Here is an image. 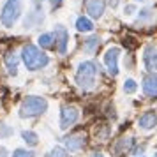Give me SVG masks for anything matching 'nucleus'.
Returning a JSON list of instances; mask_svg holds the SVG:
<instances>
[{
	"label": "nucleus",
	"instance_id": "f257e3e1",
	"mask_svg": "<svg viewBox=\"0 0 157 157\" xmlns=\"http://www.w3.org/2000/svg\"><path fill=\"white\" fill-rule=\"evenodd\" d=\"M97 72H99V67L95 62L92 60H86V62H81L78 65V71H76V85L81 88V90H92L94 85H95V78H97Z\"/></svg>",
	"mask_w": 157,
	"mask_h": 157
},
{
	"label": "nucleus",
	"instance_id": "f03ea898",
	"mask_svg": "<svg viewBox=\"0 0 157 157\" xmlns=\"http://www.w3.org/2000/svg\"><path fill=\"white\" fill-rule=\"evenodd\" d=\"M21 60H23V64L27 65L29 71H39V69H43V67H46L50 64L48 55L43 53L34 44H27L21 50Z\"/></svg>",
	"mask_w": 157,
	"mask_h": 157
},
{
	"label": "nucleus",
	"instance_id": "7ed1b4c3",
	"mask_svg": "<svg viewBox=\"0 0 157 157\" xmlns=\"http://www.w3.org/2000/svg\"><path fill=\"white\" fill-rule=\"evenodd\" d=\"M48 109V101L44 97H37V95H30L21 102L20 106V117L21 118H32L37 115L44 113Z\"/></svg>",
	"mask_w": 157,
	"mask_h": 157
},
{
	"label": "nucleus",
	"instance_id": "20e7f679",
	"mask_svg": "<svg viewBox=\"0 0 157 157\" xmlns=\"http://www.w3.org/2000/svg\"><path fill=\"white\" fill-rule=\"evenodd\" d=\"M23 13V2L21 0H7L2 7V13H0V21L4 27H13L18 18L21 16Z\"/></svg>",
	"mask_w": 157,
	"mask_h": 157
},
{
	"label": "nucleus",
	"instance_id": "39448f33",
	"mask_svg": "<svg viewBox=\"0 0 157 157\" xmlns=\"http://www.w3.org/2000/svg\"><path fill=\"white\" fill-rule=\"evenodd\" d=\"M122 50L118 46H111L109 50L106 51L104 55V64H106V69L109 72V76H117L118 74V57H120Z\"/></svg>",
	"mask_w": 157,
	"mask_h": 157
},
{
	"label": "nucleus",
	"instance_id": "423d86ee",
	"mask_svg": "<svg viewBox=\"0 0 157 157\" xmlns=\"http://www.w3.org/2000/svg\"><path fill=\"white\" fill-rule=\"evenodd\" d=\"M79 118V111L76 106H64L60 111V127L67 129L71 127L72 124H76Z\"/></svg>",
	"mask_w": 157,
	"mask_h": 157
},
{
	"label": "nucleus",
	"instance_id": "0eeeda50",
	"mask_svg": "<svg viewBox=\"0 0 157 157\" xmlns=\"http://www.w3.org/2000/svg\"><path fill=\"white\" fill-rule=\"evenodd\" d=\"M53 36H55V43H57L58 53L64 55L65 50H67V43H69V32L65 30L64 25H57V27H55V32H53Z\"/></svg>",
	"mask_w": 157,
	"mask_h": 157
},
{
	"label": "nucleus",
	"instance_id": "6e6552de",
	"mask_svg": "<svg viewBox=\"0 0 157 157\" xmlns=\"http://www.w3.org/2000/svg\"><path fill=\"white\" fill-rule=\"evenodd\" d=\"M143 94L147 97H157V72H150L143 79Z\"/></svg>",
	"mask_w": 157,
	"mask_h": 157
},
{
	"label": "nucleus",
	"instance_id": "1a4fd4ad",
	"mask_svg": "<svg viewBox=\"0 0 157 157\" xmlns=\"http://www.w3.org/2000/svg\"><path fill=\"white\" fill-rule=\"evenodd\" d=\"M43 20H44L43 7H34V11H30L29 14H27L25 21H23V27L25 29H34L39 23H43Z\"/></svg>",
	"mask_w": 157,
	"mask_h": 157
},
{
	"label": "nucleus",
	"instance_id": "9d476101",
	"mask_svg": "<svg viewBox=\"0 0 157 157\" xmlns=\"http://www.w3.org/2000/svg\"><path fill=\"white\" fill-rule=\"evenodd\" d=\"M106 7V2L104 0H86V13L90 14V18L94 20H99Z\"/></svg>",
	"mask_w": 157,
	"mask_h": 157
},
{
	"label": "nucleus",
	"instance_id": "9b49d317",
	"mask_svg": "<svg viewBox=\"0 0 157 157\" xmlns=\"http://www.w3.org/2000/svg\"><path fill=\"white\" fill-rule=\"evenodd\" d=\"M143 64H145V67L148 71L157 69V50L154 46H148L145 50V53H143Z\"/></svg>",
	"mask_w": 157,
	"mask_h": 157
},
{
	"label": "nucleus",
	"instance_id": "f8f14e48",
	"mask_svg": "<svg viewBox=\"0 0 157 157\" xmlns=\"http://www.w3.org/2000/svg\"><path fill=\"white\" fill-rule=\"evenodd\" d=\"M138 125L145 131H150V129H154L157 125V113L155 111H148V113L141 115L140 118H138Z\"/></svg>",
	"mask_w": 157,
	"mask_h": 157
},
{
	"label": "nucleus",
	"instance_id": "ddd939ff",
	"mask_svg": "<svg viewBox=\"0 0 157 157\" xmlns=\"http://www.w3.org/2000/svg\"><path fill=\"white\" fill-rule=\"evenodd\" d=\"M65 145H67V148L71 150V152H76V150H79L83 145H85V136L83 134L69 136V138L65 140Z\"/></svg>",
	"mask_w": 157,
	"mask_h": 157
},
{
	"label": "nucleus",
	"instance_id": "4468645a",
	"mask_svg": "<svg viewBox=\"0 0 157 157\" xmlns=\"http://www.w3.org/2000/svg\"><path fill=\"white\" fill-rule=\"evenodd\" d=\"M6 65H7V71L11 76L18 74V57H16L14 53H7L6 55Z\"/></svg>",
	"mask_w": 157,
	"mask_h": 157
},
{
	"label": "nucleus",
	"instance_id": "2eb2a0df",
	"mask_svg": "<svg viewBox=\"0 0 157 157\" xmlns=\"http://www.w3.org/2000/svg\"><path fill=\"white\" fill-rule=\"evenodd\" d=\"M76 29H78V32H92L94 30V23L90 21L88 18L81 16V18L76 20Z\"/></svg>",
	"mask_w": 157,
	"mask_h": 157
},
{
	"label": "nucleus",
	"instance_id": "dca6fc26",
	"mask_svg": "<svg viewBox=\"0 0 157 157\" xmlns=\"http://www.w3.org/2000/svg\"><path fill=\"white\" fill-rule=\"evenodd\" d=\"M39 46L46 48V50L53 48L55 46V36L53 34H43V36H39Z\"/></svg>",
	"mask_w": 157,
	"mask_h": 157
},
{
	"label": "nucleus",
	"instance_id": "f3484780",
	"mask_svg": "<svg viewBox=\"0 0 157 157\" xmlns=\"http://www.w3.org/2000/svg\"><path fill=\"white\" fill-rule=\"evenodd\" d=\"M21 138H23V141L27 143V145H30V147H36L37 145V134L36 132H32V131H23V134H21Z\"/></svg>",
	"mask_w": 157,
	"mask_h": 157
},
{
	"label": "nucleus",
	"instance_id": "a211bd4d",
	"mask_svg": "<svg viewBox=\"0 0 157 157\" xmlns=\"http://www.w3.org/2000/svg\"><path fill=\"white\" fill-rule=\"evenodd\" d=\"M136 88H138V83H136L134 79H125L124 81V92L125 94H134Z\"/></svg>",
	"mask_w": 157,
	"mask_h": 157
},
{
	"label": "nucleus",
	"instance_id": "6ab92c4d",
	"mask_svg": "<svg viewBox=\"0 0 157 157\" xmlns=\"http://www.w3.org/2000/svg\"><path fill=\"white\" fill-rule=\"evenodd\" d=\"M99 46V37H90L88 41H85V50L86 51H95Z\"/></svg>",
	"mask_w": 157,
	"mask_h": 157
},
{
	"label": "nucleus",
	"instance_id": "aec40b11",
	"mask_svg": "<svg viewBox=\"0 0 157 157\" xmlns=\"http://www.w3.org/2000/svg\"><path fill=\"white\" fill-rule=\"evenodd\" d=\"M50 157H67V152H65V148H62V147H55V148L50 152Z\"/></svg>",
	"mask_w": 157,
	"mask_h": 157
},
{
	"label": "nucleus",
	"instance_id": "412c9836",
	"mask_svg": "<svg viewBox=\"0 0 157 157\" xmlns=\"http://www.w3.org/2000/svg\"><path fill=\"white\" fill-rule=\"evenodd\" d=\"M13 157H34V154H32V152H27V150L18 148V150H14Z\"/></svg>",
	"mask_w": 157,
	"mask_h": 157
},
{
	"label": "nucleus",
	"instance_id": "4be33fe9",
	"mask_svg": "<svg viewBox=\"0 0 157 157\" xmlns=\"http://www.w3.org/2000/svg\"><path fill=\"white\" fill-rule=\"evenodd\" d=\"M134 11H136V6H127V7L124 9V13L127 16H131V14H134Z\"/></svg>",
	"mask_w": 157,
	"mask_h": 157
},
{
	"label": "nucleus",
	"instance_id": "5701e85b",
	"mask_svg": "<svg viewBox=\"0 0 157 157\" xmlns=\"http://www.w3.org/2000/svg\"><path fill=\"white\" fill-rule=\"evenodd\" d=\"M62 2H64V0H50V4H51V7H53V9L60 7V6H62Z\"/></svg>",
	"mask_w": 157,
	"mask_h": 157
},
{
	"label": "nucleus",
	"instance_id": "b1692460",
	"mask_svg": "<svg viewBox=\"0 0 157 157\" xmlns=\"http://www.w3.org/2000/svg\"><path fill=\"white\" fill-rule=\"evenodd\" d=\"M43 2H44V0H32L34 7H43Z\"/></svg>",
	"mask_w": 157,
	"mask_h": 157
},
{
	"label": "nucleus",
	"instance_id": "393cba45",
	"mask_svg": "<svg viewBox=\"0 0 157 157\" xmlns=\"http://www.w3.org/2000/svg\"><path fill=\"white\" fill-rule=\"evenodd\" d=\"M117 4H118V0H109V6L111 7H117Z\"/></svg>",
	"mask_w": 157,
	"mask_h": 157
},
{
	"label": "nucleus",
	"instance_id": "a878e982",
	"mask_svg": "<svg viewBox=\"0 0 157 157\" xmlns=\"http://www.w3.org/2000/svg\"><path fill=\"white\" fill-rule=\"evenodd\" d=\"M0 157H6V150L4 148H0Z\"/></svg>",
	"mask_w": 157,
	"mask_h": 157
},
{
	"label": "nucleus",
	"instance_id": "bb28decb",
	"mask_svg": "<svg viewBox=\"0 0 157 157\" xmlns=\"http://www.w3.org/2000/svg\"><path fill=\"white\" fill-rule=\"evenodd\" d=\"M94 157H104L102 154H94Z\"/></svg>",
	"mask_w": 157,
	"mask_h": 157
},
{
	"label": "nucleus",
	"instance_id": "cd10ccee",
	"mask_svg": "<svg viewBox=\"0 0 157 157\" xmlns=\"http://www.w3.org/2000/svg\"><path fill=\"white\" fill-rule=\"evenodd\" d=\"M154 157H157V152H155V155H154Z\"/></svg>",
	"mask_w": 157,
	"mask_h": 157
}]
</instances>
